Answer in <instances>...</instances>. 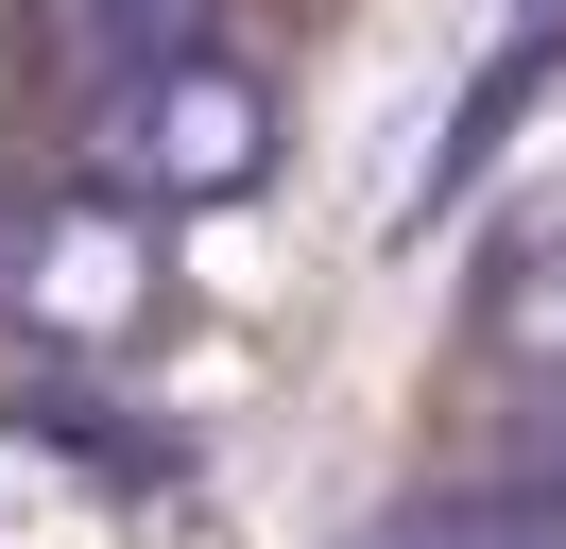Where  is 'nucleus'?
<instances>
[{"mask_svg":"<svg viewBox=\"0 0 566 549\" xmlns=\"http://www.w3.org/2000/svg\"><path fill=\"white\" fill-rule=\"evenodd\" d=\"M70 172L155 224L189 206H241L275 172V86L223 52L207 0H70Z\"/></svg>","mask_w":566,"mask_h":549,"instance_id":"obj_1","label":"nucleus"},{"mask_svg":"<svg viewBox=\"0 0 566 549\" xmlns=\"http://www.w3.org/2000/svg\"><path fill=\"white\" fill-rule=\"evenodd\" d=\"M395 549H566V480H532V498H463V515H412Z\"/></svg>","mask_w":566,"mask_h":549,"instance_id":"obj_4","label":"nucleus"},{"mask_svg":"<svg viewBox=\"0 0 566 549\" xmlns=\"http://www.w3.org/2000/svg\"><path fill=\"white\" fill-rule=\"evenodd\" d=\"M155 327H172L155 206L86 189V172L0 206V343H18V361H138Z\"/></svg>","mask_w":566,"mask_h":549,"instance_id":"obj_2","label":"nucleus"},{"mask_svg":"<svg viewBox=\"0 0 566 549\" xmlns=\"http://www.w3.org/2000/svg\"><path fill=\"white\" fill-rule=\"evenodd\" d=\"M481 361H497V377H532V395L566 412V172L481 240Z\"/></svg>","mask_w":566,"mask_h":549,"instance_id":"obj_3","label":"nucleus"}]
</instances>
